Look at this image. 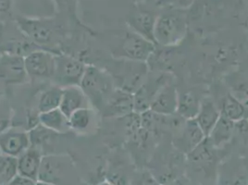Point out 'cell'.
I'll return each instance as SVG.
<instances>
[{
    "label": "cell",
    "instance_id": "5bb4252c",
    "mask_svg": "<svg viewBox=\"0 0 248 185\" xmlns=\"http://www.w3.org/2000/svg\"><path fill=\"white\" fill-rule=\"evenodd\" d=\"M179 92L173 82L163 86L150 106V110L163 116H170L177 113Z\"/></svg>",
    "mask_w": 248,
    "mask_h": 185
},
{
    "label": "cell",
    "instance_id": "9c48e42d",
    "mask_svg": "<svg viewBox=\"0 0 248 185\" xmlns=\"http://www.w3.org/2000/svg\"><path fill=\"white\" fill-rule=\"evenodd\" d=\"M57 55L46 50H34L24 56L26 72L30 78L50 79L56 71Z\"/></svg>",
    "mask_w": 248,
    "mask_h": 185
},
{
    "label": "cell",
    "instance_id": "30bf717a",
    "mask_svg": "<svg viewBox=\"0 0 248 185\" xmlns=\"http://www.w3.org/2000/svg\"><path fill=\"white\" fill-rule=\"evenodd\" d=\"M24 56L2 53L0 54V81L6 85L21 84L27 81Z\"/></svg>",
    "mask_w": 248,
    "mask_h": 185
},
{
    "label": "cell",
    "instance_id": "5b68a950",
    "mask_svg": "<svg viewBox=\"0 0 248 185\" xmlns=\"http://www.w3.org/2000/svg\"><path fill=\"white\" fill-rule=\"evenodd\" d=\"M75 168L71 158L61 154L43 156L38 181L53 185H74Z\"/></svg>",
    "mask_w": 248,
    "mask_h": 185
},
{
    "label": "cell",
    "instance_id": "e0dca14e",
    "mask_svg": "<svg viewBox=\"0 0 248 185\" xmlns=\"http://www.w3.org/2000/svg\"><path fill=\"white\" fill-rule=\"evenodd\" d=\"M88 99L80 86H69L63 88L60 109L68 118L76 110L87 108Z\"/></svg>",
    "mask_w": 248,
    "mask_h": 185
},
{
    "label": "cell",
    "instance_id": "7a4b0ae2",
    "mask_svg": "<svg viewBox=\"0 0 248 185\" xmlns=\"http://www.w3.org/2000/svg\"><path fill=\"white\" fill-rule=\"evenodd\" d=\"M79 86L88 101L101 112L116 88L108 72L92 65H87Z\"/></svg>",
    "mask_w": 248,
    "mask_h": 185
},
{
    "label": "cell",
    "instance_id": "8fae6325",
    "mask_svg": "<svg viewBox=\"0 0 248 185\" xmlns=\"http://www.w3.org/2000/svg\"><path fill=\"white\" fill-rule=\"evenodd\" d=\"M206 137L195 119L186 120L182 129L172 136V145L177 151L187 155Z\"/></svg>",
    "mask_w": 248,
    "mask_h": 185
},
{
    "label": "cell",
    "instance_id": "ba28073f",
    "mask_svg": "<svg viewBox=\"0 0 248 185\" xmlns=\"http://www.w3.org/2000/svg\"><path fill=\"white\" fill-rule=\"evenodd\" d=\"M87 65L71 56L57 55L56 71L53 79L62 88L79 86Z\"/></svg>",
    "mask_w": 248,
    "mask_h": 185
},
{
    "label": "cell",
    "instance_id": "277c9868",
    "mask_svg": "<svg viewBox=\"0 0 248 185\" xmlns=\"http://www.w3.org/2000/svg\"><path fill=\"white\" fill-rule=\"evenodd\" d=\"M186 18L180 13H167L160 16L154 25V42L156 46L172 48L181 44L186 37Z\"/></svg>",
    "mask_w": 248,
    "mask_h": 185
},
{
    "label": "cell",
    "instance_id": "ac0fdd59",
    "mask_svg": "<svg viewBox=\"0 0 248 185\" xmlns=\"http://www.w3.org/2000/svg\"><path fill=\"white\" fill-rule=\"evenodd\" d=\"M235 134V123L220 115L207 137L215 148H221L227 144Z\"/></svg>",
    "mask_w": 248,
    "mask_h": 185
},
{
    "label": "cell",
    "instance_id": "e575fe53",
    "mask_svg": "<svg viewBox=\"0 0 248 185\" xmlns=\"http://www.w3.org/2000/svg\"><path fill=\"white\" fill-rule=\"evenodd\" d=\"M35 185H50V184H48V183H45V182H42V181H37L36 183H35Z\"/></svg>",
    "mask_w": 248,
    "mask_h": 185
},
{
    "label": "cell",
    "instance_id": "f1b7e54d",
    "mask_svg": "<svg viewBox=\"0 0 248 185\" xmlns=\"http://www.w3.org/2000/svg\"><path fill=\"white\" fill-rule=\"evenodd\" d=\"M12 121V111L11 106L7 99L0 100V134L11 128Z\"/></svg>",
    "mask_w": 248,
    "mask_h": 185
},
{
    "label": "cell",
    "instance_id": "44dd1931",
    "mask_svg": "<svg viewBox=\"0 0 248 185\" xmlns=\"http://www.w3.org/2000/svg\"><path fill=\"white\" fill-rule=\"evenodd\" d=\"M202 99L196 92L188 90L179 92L177 114L185 120H191L197 117Z\"/></svg>",
    "mask_w": 248,
    "mask_h": 185
},
{
    "label": "cell",
    "instance_id": "7402d4cb",
    "mask_svg": "<svg viewBox=\"0 0 248 185\" xmlns=\"http://www.w3.org/2000/svg\"><path fill=\"white\" fill-rule=\"evenodd\" d=\"M95 114L91 108H83L73 112L69 118L71 130L76 133H87L94 124Z\"/></svg>",
    "mask_w": 248,
    "mask_h": 185
},
{
    "label": "cell",
    "instance_id": "9a60e30c",
    "mask_svg": "<svg viewBox=\"0 0 248 185\" xmlns=\"http://www.w3.org/2000/svg\"><path fill=\"white\" fill-rule=\"evenodd\" d=\"M43 156L40 150L31 146L18 157V174L37 182Z\"/></svg>",
    "mask_w": 248,
    "mask_h": 185
},
{
    "label": "cell",
    "instance_id": "2e32d148",
    "mask_svg": "<svg viewBox=\"0 0 248 185\" xmlns=\"http://www.w3.org/2000/svg\"><path fill=\"white\" fill-rule=\"evenodd\" d=\"M219 118L220 111L217 103L210 97L203 98L195 120L206 136L209 134Z\"/></svg>",
    "mask_w": 248,
    "mask_h": 185
},
{
    "label": "cell",
    "instance_id": "d6a6232c",
    "mask_svg": "<svg viewBox=\"0 0 248 185\" xmlns=\"http://www.w3.org/2000/svg\"><path fill=\"white\" fill-rule=\"evenodd\" d=\"M3 84L4 82L0 81V100L3 98Z\"/></svg>",
    "mask_w": 248,
    "mask_h": 185
},
{
    "label": "cell",
    "instance_id": "836d02e7",
    "mask_svg": "<svg viewBox=\"0 0 248 185\" xmlns=\"http://www.w3.org/2000/svg\"><path fill=\"white\" fill-rule=\"evenodd\" d=\"M97 185H114L113 183H111V182H109V181H104V182H101L100 184H98Z\"/></svg>",
    "mask_w": 248,
    "mask_h": 185
},
{
    "label": "cell",
    "instance_id": "4316f807",
    "mask_svg": "<svg viewBox=\"0 0 248 185\" xmlns=\"http://www.w3.org/2000/svg\"><path fill=\"white\" fill-rule=\"evenodd\" d=\"M18 175V158L0 153V185H6Z\"/></svg>",
    "mask_w": 248,
    "mask_h": 185
},
{
    "label": "cell",
    "instance_id": "f546056e",
    "mask_svg": "<svg viewBox=\"0 0 248 185\" xmlns=\"http://www.w3.org/2000/svg\"><path fill=\"white\" fill-rule=\"evenodd\" d=\"M34 181L30 180L28 178H25L21 175H17L13 180H11L10 183H8L6 185H35Z\"/></svg>",
    "mask_w": 248,
    "mask_h": 185
},
{
    "label": "cell",
    "instance_id": "1f68e13d",
    "mask_svg": "<svg viewBox=\"0 0 248 185\" xmlns=\"http://www.w3.org/2000/svg\"><path fill=\"white\" fill-rule=\"evenodd\" d=\"M57 2V4L60 6V7H63V8H66L68 9L72 4V1L73 0H55Z\"/></svg>",
    "mask_w": 248,
    "mask_h": 185
},
{
    "label": "cell",
    "instance_id": "4fadbf2b",
    "mask_svg": "<svg viewBox=\"0 0 248 185\" xmlns=\"http://www.w3.org/2000/svg\"><path fill=\"white\" fill-rule=\"evenodd\" d=\"M135 112L133 93L115 88L106 104L102 113L108 118H124Z\"/></svg>",
    "mask_w": 248,
    "mask_h": 185
},
{
    "label": "cell",
    "instance_id": "52a82bcc",
    "mask_svg": "<svg viewBox=\"0 0 248 185\" xmlns=\"http://www.w3.org/2000/svg\"><path fill=\"white\" fill-rule=\"evenodd\" d=\"M17 24L25 37L37 46H52L58 40V29L52 21L19 18Z\"/></svg>",
    "mask_w": 248,
    "mask_h": 185
},
{
    "label": "cell",
    "instance_id": "7c38bea8",
    "mask_svg": "<svg viewBox=\"0 0 248 185\" xmlns=\"http://www.w3.org/2000/svg\"><path fill=\"white\" fill-rule=\"evenodd\" d=\"M31 147L28 130L21 128H9L0 134V153L19 157Z\"/></svg>",
    "mask_w": 248,
    "mask_h": 185
},
{
    "label": "cell",
    "instance_id": "3957f363",
    "mask_svg": "<svg viewBox=\"0 0 248 185\" xmlns=\"http://www.w3.org/2000/svg\"><path fill=\"white\" fill-rule=\"evenodd\" d=\"M108 72L116 88L134 93L145 81L149 68L146 62H134L124 59H114Z\"/></svg>",
    "mask_w": 248,
    "mask_h": 185
},
{
    "label": "cell",
    "instance_id": "cb8c5ba5",
    "mask_svg": "<svg viewBox=\"0 0 248 185\" xmlns=\"http://www.w3.org/2000/svg\"><path fill=\"white\" fill-rule=\"evenodd\" d=\"M215 149L216 148L210 143L208 138L206 137L201 144H198L197 147L186 156L192 163L197 166H208L214 160Z\"/></svg>",
    "mask_w": 248,
    "mask_h": 185
},
{
    "label": "cell",
    "instance_id": "4dcf8cb0",
    "mask_svg": "<svg viewBox=\"0 0 248 185\" xmlns=\"http://www.w3.org/2000/svg\"><path fill=\"white\" fill-rule=\"evenodd\" d=\"M162 185H191V184H190V181L186 178V176L182 175V176L175 178Z\"/></svg>",
    "mask_w": 248,
    "mask_h": 185
},
{
    "label": "cell",
    "instance_id": "603a6c76",
    "mask_svg": "<svg viewBox=\"0 0 248 185\" xmlns=\"http://www.w3.org/2000/svg\"><path fill=\"white\" fill-rule=\"evenodd\" d=\"M62 94L63 88L58 85L52 86L42 92L37 104L38 114L60 108Z\"/></svg>",
    "mask_w": 248,
    "mask_h": 185
},
{
    "label": "cell",
    "instance_id": "484cf974",
    "mask_svg": "<svg viewBox=\"0 0 248 185\" xmlns=\"http://www.w3.org/2000/svg\"><path fill=\"white\" fill-rule=\"evenodd\" d=\"M155 21L148 14H139L131 20V27L136 33L142 35L149 41L154 42V25Z\"/></svg>",
    "mask_w": 248,
    "mask_h": 185
},
{
    "label": "cell",
    "instance_id": "6da1fadb",
    "mask_svg": "<svg viewBox=\"0 0 248 185\" xmlns=\"http://www.w3.org/2000/svg\"><path fill=\"white\" fill-rule=\"evenodd\" d=\"M155 48V43L135 31H123L109 41V50L114 59L147 62Z\"/></svg>",
    "mask_w": 248,
    "mask_h": 185
},
{
    "label": "cell",
    "instance_id": "ffe728a7",
    "mask_svg": "<svg viewBox=\"0 0 248 185\" xmlns=\"http://www.w3.org/2000/svg\"><path fill=\"white\" fill-rule=\"evenodd\" d=\"M38 122L56 134H65L71 130L69 118L60 108L38 114Z\"/></svg>",
    "mask_w": 248,
    "mask_h": 185
},
{
    "label": "cell",
    "instance_id": "8992f818",
    "mask_svg": "<svg viewBox=\"0 0 248 185\" xmlns=\"http://www.w3.org/2000/svg\"><path fill=\"white\" fill-rule=\"evenodd\" d=\"M170 82H173V76L170 72L149 71L145 81L133 93L135 112L141 114L149 110L156 93Z\"/></svg>",
    "mask_w": 248,
    "mask_h": 185
},
{
    "label": "cell",
    "instance_id": "d6986e66",
    "mask_svg": "<svg viewBox=\"0 0 248 185\" xmlns=\"http://www.w3.org/2000/svg\"><path fill=\"white\" fill-rule=\"evenodd\" d=\"M217 107L221 116L227 118L235 123L248 119V107L241 103L230 92H228L227 94L221 98L220 103L217 105Z\"/></svg>",
    "mask_w": 248,
    "mask_h": 185
},
{
    "label": "cell",
    "instance_id": "d590c367",
    "mask_svg": "<svg viewBox=\"0 0 248 185\" xmlns=\"http://www.w3.org/2000/svg\"></svg>",
    "mask_w": 248,
    "mask_h": 185
},
{
    "label": "cell",
    "instance_id": "d4e9b609",
    "mask_svg": "<svg viewBox=\"0 0 248 185\" xmlns=\"http://www.w3.org/2000/svg\"><path fill=\"white\" fill-rule=\"evenodd\" d=\"M228 88L241 103L248 108V78L243 74L234 73L227 79Z\"/></svg>",
    "mask_w": 248,
    "mask_h": 185
},
{
    "label": "cell",
    "instance_id": "83f0119b",
    "mask_svg": "<svg viewBox=\"0 0 248 185\" xmlns=\"http://www.w3.org/2000/svg\"><path fill=\"white\" fill-rule=\"evenodd\" d=\"M128 185H161L149 170L135 172Z\"/></svg>",
    "mask_w": 248,
    "mask_h": 185
}]
</instances>
